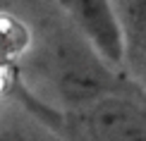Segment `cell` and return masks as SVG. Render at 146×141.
<instances>
[{
  "label": "cell",
  "instance_id": "6da1fadb",
  "mask_svg": "<svg viewBox=\"0 0 146 141\" xmlns=\"http://www.w3.org/2000/svg\"><path fill=\"white\" fill-rule=\"evenodd\" d=\"M67 141H146V108L125 96H101L72 110Z\"/></svg>",
  "mask_w": 146,
  "mask_h": 141
},
{
  "label": "cell",
  "instance_id": "7a4b0ae2",
  "mask_svg": "<svg viewBox=\"0 0 146 141\" xmlns=\"http://www.w3.org/2000/svg\"><path fill=\"white\" fill-rule=\"evenodd\" d=\"M58 5L103 62L113 67L127 62L125 36L113 0H58Z\"/></svg>",
  "mask_w": 146,
  "mask_h": 141
},
{
  "label": "cell",
  "instance_id": "3957f363",
  "mask_svg": "<svg viewBox=\"0 0 146 141\" xmlns=\"http://www.w3.org/2000/svg\"><path fill=\"white\" fill-rule=\"evenodd\" d=\"M125 36L127 62L146 77V0H113Z\"/></svg>",
  "mask_w": 146,
  "mask_h": 141
},
{
  "label": "cell",
  "instance_id": "277c9868",
  "mask_svg": "<svg viewBox=\"0 0 146 141\" xmlns=\"http://www.w3.org/2000/svg\"><path fill=\"white\" fill-rule=\"evenodd\" d=\"M0 141H41V139L19 129H0Z\"/></svg>",
  "mask_w": 146,
  "mask_h": 141
}]
</instances>
